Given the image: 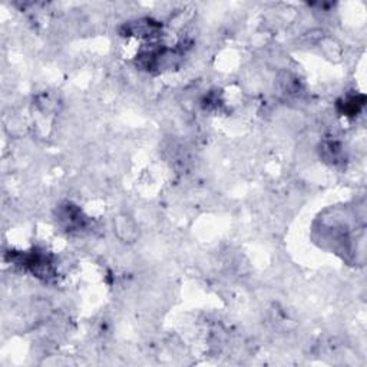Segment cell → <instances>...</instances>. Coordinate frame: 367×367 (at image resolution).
Here are the masks:
<instances>
[{"mask_svg":"<svg viewBox=\"0 0 367 367\" xmlns=\"http://www.w3.org/2000/svg\"><path fill=\"white\" fill-rule=\"evenodd\" d=\"M114 231L116 237L127 244H132L140 237V228H138L136 223L132 217L127 216V214H119L114 220Z\"/></svg>","mask_w":367,"mask_h":367,"instance_id":"obj_1","label":"cell"}]
</instances>
